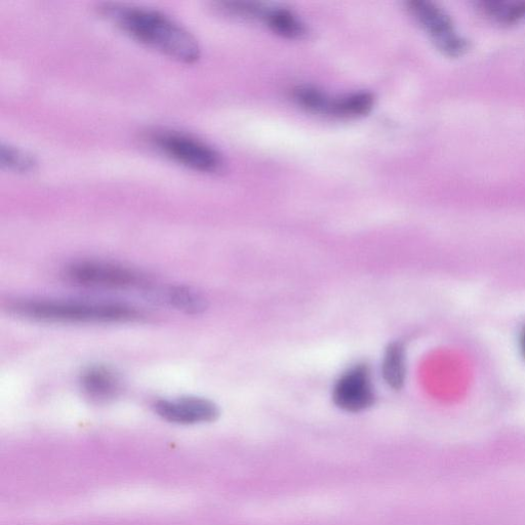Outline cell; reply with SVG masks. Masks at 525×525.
<instances>
[{
  "label": "cell",
  "instance_id": "cell-1",
  "mask_svg": "<svg viewBox=\"0 0 525 525\" xmlns=\"http://www.w3.org/2000/svg\"><path fill=\"white\" fill-rule=\"evenodd\" d=\"M103 15L143 45L184 63L200 57L197 39L164 13L126 5H105Z\"/></svg>",
  "mask_w": 525,
  "mask_h": 525
},
{
  "label": "cell",
  "instance_id": "cell-2",
  "mask_svg": "<svg viewBox=\"0 0 525 525\" xmlns=\"http://www.w3.org/2000/svg\"><path fill=\"white\" fill-rule=\"evenodd\" d=\"M15 314L48 322H120L139 318L135 307L117 302L23 299L10 305Z\"/></svg>",
  "mask_w": 525,
  "mask_h": 525
},
{
  "label": "cell",
  "instance_id": "cell-3",
  "mask_svg": "<svg viewBox=\"0 0 525 525\" xmlns=\"http://www.w3.org/2000/svg\"><path fill=\"white\" fill-rule=\"evenodd\" d=\"M150 142L160 152L191 170L217 174L224 171L225 161L212 146L191 135L161 130L149 136Z\"/></svg>",
  "mask_w": 525,
  "mask_h": 525
},
{
  "label": "cell",
  "instance_id": "cell-4",
  "mask_svg": "<svg viewBox=\"0 0 525 525\" xmlns=\"http://www.w3.org/2000/svg\"><path fill=\"white\" fill-rule=\"evenodd\" d=\"M409 11L442 54L458 58L469 49L467 40L458 33L451 17L436 4L412 0Z\"/></svg>",
  "mask_w": 525,
  "mask_h": 525
},
{
  "label": "cell",
  "instance_id": "cell-5",
  "mask_svg": "<svg viewBox=\"0 0 525 525\" xmlns=\"http://www.w3.org/2000/svg\"><path fill=\"white\" fill-rule=\"evenodd\" d=\"M65 274L72 284L99 289H130L142 285L144 280L133 269L100 261L72 263Z\"/></svg>",
  "mask_w": 525,
  "mask_h": 525
},
{
  "label": "cell",
  "instance_id": "cell-6",
  "mask_svg": "<svg viewBox=\"0 0 525 525\" xmlns=\"http://www.w3.org/2000/svg\"><path fill=\"white\" fill-rule=\"evenodd\" d=\"M376 399L371 370L367 365H357L344 373L333 390L335 405L346 412L365 411Z\"/></svg>",
  "mask_w": 525,
  "mask_h": 525
},
{
  "label": "cell",
  "instance_id": "cell-7",
  "mask_svg": "<svg viewBox=\"0 0 525 525\" xmlns=\"http://www.w3.org/2000/svg\"><path fill=\"white\" fill-rule=\"evenodd\" d=\"M154 410L160 418L184 425L212 422L219 416V410L214 402L191 396L158 400L155 402Z\"/></svg>",
  "mask_w": 525,
  "mask_h": 525
},
{
  "label": "cell",
  "instance_id": "cell-8",
  "mask_svg": "<svg viewBox=\"0 0 525 525\" xmlns=\"http://www.w3.org/2000/svg\"><path fill=\"white\" fill-rule=\"evenodd\" d=\"M80 384L90 398L98 401L114 398L121 390L119 375L104 366L89 368L80 378Z\"/></svg>",
  "mask_w": 525,
  "mask_h": 525
},
{
  "label": "cell",
  "instance_id": "cell-9",
  "mask_svg": "<svg viewBox=\"0 0 525 525\" xmlns=\"http://www.w3.org/2000/svg\"><path fill=\"white\" fill-rule=\"evenodd\" d=\"M262 20L277 35L289 39H303L308 34L306 24L286 8H268Z\"/></svg>",
  "mask_w": 525,
  "mask_h": 525
},
{
  "label": "cell",
  "instance_id": "cell-10",
  "mask_svg": "<svg viewBox=\"0 0 525 525\" xmlns=\"http://www.w3.org/2000/svg\"><path fill=\"white\" fill-rule=\"evenodd\" d=\"M480 14L494 23L503 26L525 22V2L510 0H482L477 3Z\"/></svg>",
  "mask_w": 525,
  "mask_h": 525
},
{
  "label": "cell",
  "instance_id": "cell-11",
  "mask_svg": "<svg viewBox=\"0 0 525 525\" xmlns=\"http://www.w3.org/2000/svg\"><path fill=\"white\" fill-rule=\"evenodd\" d=\"M382 375L385 383L394 390L402 388L406 381V351L399 342L391 343L385 352Z\"/></svg>",
  "mask_w": 525,
  "mask_h": 525
},
{
  "label": "cell",
  "instance_id": "cell-12",
  "mask_svg": "<svg viewBox=\"0 0 525 525\" xmlns=\"http://www.w3.org/2000/svg\"><path fill=\"white\" fill-rule=\"evenodd\" d=\"M375 97L369 92H355L334 98L332 116L359 117L371 112Z\"/></svg>",
  "mask_w": 525,
  "mask_h": 525
},
{
  "label": "cell",
  "instance_id": "cell-13",
  "mask_svg": "<svg viewBox=\"0 0 525 525\" xmlns=\"http://www.w3.org/2000/svg\"><path fill=\"white\" fill-rule=\"evenodd\" d=\"M164 300L175 309L187 314L203 313L208 303L206 298L190 287H172L164 293Z\"/></svg>",
  "mask_w": 525,
  "mask_h": 525
},
{
  "label": "cell",
  "instance_id": "cell-14",
  "mask_svg": "<svg viewBox=\"0 0 525 525\" xmlns=\"http://www.w3.org/2000/svg\"><path fill=\"white\" fill-rule=\"evenodd\" d=\"M293 97L298 105L310 112L332 115L334 98L315 87H297L293 92Z\"/></svg>",
  "mask_w": 525,
  "mask_h": 525
},
{
  "label": "cell",
  "instance_id": "cell-15",
  "mask_svg": "<svg viewBox=\"0 0 525 525\" xmlns=\"http://www.w3.org/2000/svg\"><path fill=\"white\" fill-rule=\"evenodd\" d=\"M0 165L12 172L27 174L35 171L37 160L22 149L3 144L0 147Z\"/></svg>",
  "mask_w": 525,
  "mask_h": 525
},
{
  "label": "cell",
  "instance_id": "cell-16",
  "mask_svg": "<svg viewBox=\"0 0 525 525\" xmlns=\"http://www.w3.org/2000/svg\"><path fill=\"white\" fill-rule=\"evenodd\" d=\"M522 348H523V352L525 354V335H524V338H523V341H522Z\"/></svg>",
  "mask_w": 525,
  "mask_h": 525
}]
</instances>
